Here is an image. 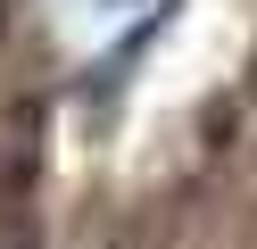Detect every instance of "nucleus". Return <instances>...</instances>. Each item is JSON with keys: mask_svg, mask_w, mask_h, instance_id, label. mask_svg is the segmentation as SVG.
I'll use <instances>...</instances> for the list:
<instances>
[{"mask_svg": "<svg viewBox=\"0 0 257 249\" xmlns=\"http://www.w3.org/2000/svg\"><path fill=\"white\" fill-rule=\"evenodd\" d=\"M0 25H9V0H0Z\"/></svg>", "mask_w": 257, "mask_h": 249, "instance_id": "obj_1", "label": "nucleus"}]
</instances>
